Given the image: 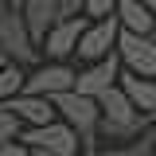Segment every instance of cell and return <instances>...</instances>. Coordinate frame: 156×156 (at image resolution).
<instances>
[{
	"mask_svg": "<svg viewBox=\"0 0 156 156\" xmlns=\"http://www.w3.org/2000/svg\"><path fill=\"white\" fill-rule=\"evenodd\" d=\"M117 55L125 62V70L140 78H156V35H136V31H121Z\"/></svg>",
	"mask_w": 156,
	"mask_h": 156,
	"instance_id": "52a82bcc",
	"label": "cell"
},
{
	"mask_svg": "<svg viewBox=\"0 0 156 156\" xmlns=\"http://www.w3.org/2000/svg\"><path fill=\"white\" fill-rule=\"evenodd\" d=\"M121 20L117 16H105V20H90V27H86V35H82V43H78V55L86 66L90 62H101V58H109L117 51V43H121Z\"/></svg>",
	"mask_w": 156,
	"mask_h": 156,
	"instance_id": "277c9868",
	"label": "cell"
},
{
	"mask_svg": "<svg viewBox=\"0 0 156 156\" xmlns=\"http://www.w3.org/2000/svg\"><path fill=\"white\" fill-rule=\"evenodd\" d=\"M55 109H58V117H62L70 129H78L82 148H86L90 156H98V125H101V105H98V98H86V94H78V90H66V94L55 98Z\"/></svg>",
	"mask_w": 156,
	"mask_h": 156,
	"instance_id": "6da1fadb",
	"label": "cell"
},
{
	"mask_svg": "<svg viewBox=\"0 0 156 156\" xmlns=\"http://www.w3.org/2000/svg\"><path fill=\"white\" fill-rule=\"evenodd\" d=\"M20 140H23L27 148H35V152H51V156H78V152H86L78 129H70L62 117L51 121V125H39V129H23Z\"/></svg>",
	"mask_w": 156,
	"mask_h": 156,
	"instance_id": "3957f363",
	"label": "cell"
},
{
	"mask_svg": "<svg viewBox=\"0 0 156 156\" xmlns=\"http://www.w3.org/2000/svg\"><path fill=\"white\" fill-rule=\"evenodd\" d=\"M144 4H148V12H152V20H156V0H144Z\"/></svg>",
	"mask_w": 156,
	"mask_h": 156,
	"instance_id": "7402d4cb",
	"label": "cell"
},
{
	"mask_svg": "<svg viewBox=\"0 0 156 156\" xmlns=\"http://www.w3.org/2000/svg\"><path fill=\"white\" fill-rule=\"evenodd\" d=\"M23 82H27V74L20 70V62H8L0 70V105H8L16 94H23Z\"/></svg>",
	"mask_w": 156,
	"mask_h": 156,
	"instance_id": "9a60e30c",
	"label": "cell"
},
{
	"mask_svg": "<svg viewBox=\"0 0 156 156\" xmlns=\"http://www.w3.org/2000/svg\"><path fill=\"white\" fill-rule=\"evenodd\" d=\"M8 62H12V58H8V51H4V47H0V70H4Z\"/></svg>",
	"mask_w": 156,
	"mask_h": 156,
	"instance_id": "ffe728a7",
	"label": "cell"
},
{
	"mask_svg": "<svg viewBox=\"0 0 156 156\" xmlns=\"http://www.w3.org/2000/svg\"><path fill=\"white\" fill-rule=\"evenodd\" d=\"M4 8H16V12H20V8H23V0H4Z\"/></svg>",
	"mask_w": 156,
	"mask_h": 156,
	"instance_id": "44dd1931",
	"label": "cell"
},
{
	"mask_svg": "<svg viewBox=\"0 0 156 156\" xmlns=\"http://www.w3.org/2000/svg\"><path fill=\"white\" fill-rule=\"evenodd\" d=\"M74 86H78V70H74V66H66V62H43L39 70L27 74L23 94L51 98V101H55L58 94H66V90H74Z\"/></svg>",
	"mask_w": 156,
	"mask_h": 156,
	"instance_id": "5b68a950",
	"label": "cell"
},
{
	"mask_svg": "<svg viewBox=\"0 0 156 156\" xmlns=\"http://www.w3.org/2000/svg\"><path fill=\"white\" fill-rule=\"evenodd\" d=\"M98 156H156V129H148L144 136H136L129 144H101Z\"/></svg>",
	"mask_w": 156,
	"mask_h": 156,
	"instance_id": "5bb4252c",
	"label": "cell"
},
{
	"mask_svg": "<svg viewBox=\"0 0 156 156\" xmlns=\"http://www.w3.org/2000/svg\"><path fill=\"white\" fill-rule=\"evenodd\" d=\"M86 27H90V16H66V20H58L55 27L47 31V39H43L47 58H51V62H66L70 55H78V43H82V35H86Z\"/></svg>",
	"mask_w": 156,
	"mask_h": 156,
	"instance_id": "8992f818",
	"label": "cell"
},
{
	"mask_svg": "<svg viewBox=\"0 0 156 156\" xmlns=\"http://www.w3.org/2000/svg\"><path fill=\"white\" fill-rule=\"evenodd\" d=\"M0 47H4L8 58L20 62V66H27V62L39 58V43H35V35H31L23 12H16V8H0Z\"/></svg>",
	"mask_w": 156,
	"mask_h": 156,
	"instance_id": "7a4b0ae2",
	"label": "cell"
},
{
	"mask_svg": "<svg viewBox=\"0 0 156 156\" xmlns=\"http://www.w3.org/2000/svg\"><path fill=\"white\" fill-rule=\"evenodd\" d=\"M125 94H129V101H133L140 113L156 117V78H140L133 74V70H121V82H117Z\"/></svg>",
	"mask_w": 156,
	"mask_h": 156,
	"instance_id": "8fae6325",
	"label": "cell"
},
{
	"mask_svg": "<svg viewBox=\"0 0 156 156\" xmlns=\"http://www.w3.org/2000/svg\"><path fill=\"white\" fill-rule=\"evenodd\" d=\"M98 105H101V117H109V121H136V117H144L133 101H129V94H125L121 86L105 90V94L98 98Z\"/></svg>",
	"mask_w": 156,
	"mask_h": 156,
	"instance_id": "4fadbf2b",
	"label": "cell"
},
{
	"mask_svg": "<svg viewBox=\"0 0 156 156\" xmlns=\"http://www.w3.org/2000/svg\"><path fill=\"white\" fill-rule=\"evenodd\" d=\"M0 156H35V148H27L23 140H0Z\"/></svg>",
	"mask_w": 156,
	"mask_h": 156,
	"instance_id": "ac0fdd59",
	"label": "cell"
},
{
	"mask_svg": "<svg viewBox=\"0 0 156 156\" xmlns=\"http://www.w3.org/2000/svg\"><path fill=\"white\" fill-rule=\"evenodd\" d=\"M121 55H109V58H101V62H90L86 70H78V94H86V98H101L105 90H113L117 82H121Z\"/></svg>",
	"mask_w": 156,
	"mask_h": 156,
	"instance_id": "ba28073f",
	"label": "cell"
},
{
	"mask_svg": "<svg viewBox=\"0 0 156 156\" xmlns=\"http://www.w3.org/2000/svg\"><path fill=\"white\" fill-rule=\"evenodd\" d=\"M66 16H86V0H62V20Z\"/></svg>",
	"mask_w": 156,
	"mask_h": 156,
	"instance_id": "d6986e66",
	"label": "cell"
},
{
	"mask_svg": "<svg viewBox=\"0 0 156 156\" xmlns=\"http://www.w3.org/2000/svg\"><path fill=\"white\" fill-rule=\"evenodd\" d=\"M20 133H23V121L8 105H0V140H20Z\"/></svg>",
	"mask_w": 156,
	"mask_h": 156,
	"instance_id": "2e32d148",
	"label": "cell"
},
{
	"mask_svg": "<svg viewBox=\"0 0 156 156\" xmlns=\"http://www.w3.org/2000/svg\"><path fill=\"white\" fill-rule=\"evenodd\" d=\"M0 8H4V0H0Z\"/></svg>",
	"mask_w": 156,
	"mask_h": 156,
	"instance_id": "603a6c76",
	"label": "cell"
},
{
	"mask_svg": "<svg viewBox=\"0 0 156 156\" xmlns=\"http://www.w3.org/2000/svg\"><path fill=\"white\" fill-rule=\"evenodd\" d=\"M117 4H121V0H86V16H90V20L117 16Z\"/></svg>",
	"mask_w": 156,
	"mask_h": 156,
	"instance_id": "e0dca14e",
	"label": "cell"
},
{
	"mask_svg": "<svg viewBox=\"0 0 156 156\" xmlns=\"http://www.w3.org/2000/svg\"><path fill=\"white\" fill-rule=\"evenodd\" d=\"M117 20H121L125 31H136V35H152L156 31V20H152L144 0H121L117 4Z\"/></svg>",
	"mask_w": 156,
	"mask_h": 156,
	"instance_id": "7c38bea8",
	"label": "cell"
},
{
	"mask_svg": "<svg viewBox=\"0 0 156 156\" xmlns=\"http://www.w3.org/2000/svg\"><path fill=\"white\" fill-rule=\"evenodd\" d=\"M8 109L23 121V129H39V125H51L58 121V109L51 98H35V94H16L8 101Z\"/></svg>",
	"mask_w": 156,
	"mask_h": 156,
	"instance_id": "9c48e42d",
	"label": "cell"
},
{
	"mask_svg": "<svg viewBox=\"0 0 156 156\" xmlns=\"http://www.w3.org/2000/svg\"><path fill=\"white\" fill-rule=\"evenodd\" d=\"M20 12H23V20H27V27H31L35 43L43 47L47 31L62 20V0H23V8H20Z\"/></svg>",
	"mask_w": 156,
	"mask_h": 156,
	"instance_id": "30bf717a",
	"label": "cell"
}]
</instances>
